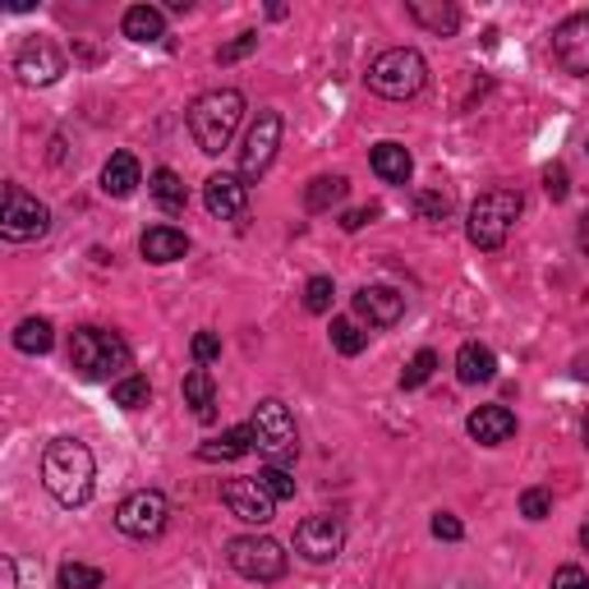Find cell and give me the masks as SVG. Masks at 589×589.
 <instances>
[{"mask_svg":"<svg viewBox=\"0 0 589 589\" xmlns=\"http://www.w3.org/2000/svg\"><path fill=\"white\" fill-rule=\"evenodd\" d=\"M148 194H152V203H157L161 212H171V217H175V212L190 207V190H184V180H180L175 171H167V167L152 171V180H148Z\"/></svg>","mask_w":589,"mask_h":589,"instance_id":"cell-26","label":"cell"},{"mask_svg":"<svg viewBox=\"0 0 589 589\" xmlns=\"http://www.w3.org/2000/svg\"><path fill=\"white\" fill-rule=\"evenodd\" d=\"M378 203H369V207H355V212H346V217H341V230H350V235H355V230H364L373 217H378Z\"/></svg>","mask_w":589,"mask_h":589,"instance_id":"cell-41","label":"cell"},{"mask_svg":"<svg viewBox=\"0 0 589 589\" xmlns=\"http://www.w3.org/2000/svg\"><path fill=\"white\" fill-rule=\"evenodd\" d=\"M42 484L60 507H83L98 484V461L79 438H56L42 452Z\"/></svg>","mask_w":589,"mask_h":589,"instance_id":"cell-1","label":"cell"},{"mask_svg":"<svg viewBox=\"0 0 589 589\" xmlns=\"http://www.w3.org/2000/svg\"><path fill=\"white\" fill-rule=\"evenodd\" d=\"M203 203H207L212 217L235 222V217H245V207H249V184H245L240 175L222 171V175H212V180L203 184Z\"/></svg>","mask_w":589,"mask_h":589,"instance_id":"cell-15","label":"cell"},{"mask_svg":"<svg viewBox=\"0 0 589 589\" xmlns=\"http://www.w3.org/2000/svg\"><path fill=\"white\" fill-rule=\"evenodd\" d=\"M429 530H433V539H442V544H461V539H465V525L456 521L452 511H438Z\"/></svg>","mask_w":589,"mask_h":589,"instance_id":"cell-40","label":"cell"},{"mask_svg":"<svg viewBox=\"0 0 589 589\" xmlns=\"http://www.w3.org/2000/svg\"><path fill=\"white\" fill-rule=\"evenodd\" d=\"M249 429H253V446L268 456V465H291V461L299 456L295 415L281 406L276 396L258 400V406H253V419H249Z\"/></svg>","mask_w":589,"mask_h":589,"instance_id":"cell-6","label":"cell"},{"mask_svg":"<svg viewBox=\"0 0 589 589\" xmlns=\"http://www.w3.org/2000/svg\"><path fill=\"white\" fill-rule=\"evenodd\" d=\"M0 571H5V589H14V557L0 562Z\"/></svg>","mask_w":589,"mask_h":589,"instance_id":"cell-45","label":"cell"},{"mask_svg":"<svg viewBox=\"0 0 589 589\" xmlns=\"http://www.w3.org/2000/svg\"><path fill=\"white\" fill-rule=\"evenodd\" d=\"M415 212H419V222H446V217H452V199H446L442 190H419L415 194Z\"/></svg>","mask_w":589,"mask_h":589,"instance_id":"cell-33","label":"cell"},{"mask_svg":"<svg viewBox=\"0 0 589 589\" xmlns=\"http://www.w3.org/2000/svg\"><path fill=\"white\" fill-rule=\"evenodd\" d=\"M184 406L194 410L199 423H212V419H217V383H212V373H207L203 364L184 373Z\"/></svg>","mask_w":589,"mask_h":589,"instance_id":"cell-21","label":"cell"},{"mask_svg":"<svg viewBox=\"0 0 589 589\" xmlns=\"http://www.w3.org/2000/svg\"><path fill=\"white\" fill-rule=\"evenodd\" d=\"M138 184H144V175H138V157L134 152H115L102 167V194L106 199H129Z\"/></svg>","mask_w":589,"mask_h":589,"instance_id":"cell-22","label":"cell"},{"mask_svg":"<svg viewBox=\"0 0 589 589\" xmlns=\"http://www.w3.org/2000/svg\"><path fill=\"white\" fill-rule=\"evenodd\" d=\"M249 452H253V429L249 423H235V429H226L217 442L199 446V461H240Z\"/></svg>","mask_w":589,"mask_h":589,"instance_id":"cell-24","label":"cell"},{"mask_svg":"<svg viewBox=\"0 0 589 589\" xmlns=\"http://www.w3.org/2000/svg\"><path fill=\"white\" fill-rule=\"evenodd\" d=\"M258 484H263L276 502H291L295 498V479H291L286 465H263V469H258Z\"/></svg>","mask_w":589,"mask_h":589,"instance_id":"cell-32","label":"cell"},{"mask_svg":"<svg viewBox=\"0 0 589 589\" xmlns=\"http://www.w3.org/2000/svg\"><path fill=\"white\" fill-rule=\"evenodd\" d=\"M521 212H525V194L521 190H507V184H498V190H484L475 199V207H469V222H465L469 245L488 249V253L502 249Z\"/></svg>","mask_w":589,"mask_h":589,"instance_id":"cell-4","label":"cell"},{"mask_svg":"<svg viewBox=\"0 0 589 589\" xmlns=\"http://www.w3.org/2000/svg\"><path fill=\"white\" fill-rule=\"evenodd\" d=\"M332 276H309V286H304V309L309 314H332Z\"/></svg>","mask_w":589,"mask_h":589,"instance_id":"cell-35","label":"cell"},{"mask_svg":"<svg viewBox=\"0 0 589 589\" xmlns=\"http://www.w3.org/2000/svg\"><path fill=\"white\" fill-rule=\"evenodd\" d=\"M111 400L121 410H144L148 400H152V383L144 378V373H129V378H121V383L111 387Z\"/></svg>","mask_w":589,"mask_h":589,"instance_id":"cell-29","label":"cell"},{"mask_svg":"<svg viewBox=\"0 0 589 589\" xmlns=\"http://www.w3.org/2000/svg\"><path fill=\"white\" fill-rule=\"evenodd\" d=\"M167 516H171L167 492L138 488V492H129L121 507H115V530H121L125 539H157L161 530H167Z\"/></svg>","mask_w":589,"mask_h":589,"instance_id":"cell-9","label":"cell"},{"mask_svg":"<svg viewBox=\"0 0 589 589\" xmlns=\"http://www.w3.org/2000/svg\"><path fill=\"white\" fill-rule=\"evenodd\" d=\"M423 83H429V60H423L415 46H392V52H383L378 60L369 65V88L378 92V98H387V102L419 98Z\"/></svg>","mask_w":589,"mask_h":589,"instance_id":"cell-5","label":"cell"},{"mask_svg":"<svg viewBox=\"0 0 589 589\" xmlns=\"http://www.w3.org/2000/svg\"><path fill=\"white\" fill-rule=\"evenodd\" d=\"M222 502H226V511L235 516V521H245V525H268L272 507H276V498L258 484V475L253 479H226L222 484Z\"/></svg>","mask_w":589,"mask_h":589,"instance_id":"cell-13","label":"cell"},{"mask_svg":"<svg viewBox=\"0 0 589 589\" xmlns=\"http://www.w3.org/2000/svg\"><path fill=\"white\" fill-rule=\"evenodd\" d=\"M240 121H245V92L240 88H212L190 106V134H194L199 152H207V157H222L230 148Z\"/></svg>","mask_w":589,"mask_h":589,"instance_id":"cell-3","label":"cell"},{"mask_svg":"<svg viewBox=\"0 0 589 589\" xmlns=\"http://www.w3.org/2000/svg\"><path fill=\"white\" fill-rule=\"evenodd\" d=\"M580 544H585V548H589V525H585V530H580Z\"/></svg>","mask_w":589,"mask_h":589,"instance_id":"cell-47","label":"cell"},{"mask_svg":"<svg viewBox=\"0 0 589 589\" xmlns=\"http://www.w3.org/2000/svg\"><path fill=\"white\" fill-rule=\"evenodd\" d=\"M369 167H373V175L378 180H387V184H406L410 180V171H415V157H410V148L406 144H378L369 152Z\"/></svg>","mask_w":589,"mask_h":589,"instance_id":"cell-20","label":"cell"},{"mask_svg":"<svg viewBox=\"0 0 589 589\" xmlns=\"http://www.w3.org/2000/svg\"><path fill=\"white\" fill-rule=\"evenodd\" d=\"M253 52H258V33H240L235 42L217 46V65H235V60H245V56H253Z\"/></svg>","mask_w":589,"mask_h":589,"instance_id":"cell-38","label":"cell"},{"mask_svg":"<svg viewBox=\"0 0 589 589\" xmlns=\"http://www.w3.org/2000/svg\"><path fill=\"white\" fill-rule=\"evenodd\" d=\"M52 346H56L52 318H23V322L14 327V350H23V355H46Z\"/></svg>","mask_w":589,"mask_h":589,"instance_id":"cell-27","label":"cell"},{"mask_svg":"<svg viewBox=\"0 0 589 589\" xmlns=\"http://www.w3.org/2000/svg\"><path fill=\"white\" fill-rule=\"evenodd\" d=\"M332 346L341 350L346 360H355L360 350L369 346V332H364V327H360L355 318H332Z\"/></svg>","mask_w":589,"mask_h":589,"instance_id":"cell-31","label":"cell"},{"mask_svg":"<svg viewBox=\"0 0 589 589\" xmlns=\"http://www.w3.org/2000/svg\"><path fill=\"white\" fill-rule=\"evenodd\" d=\"M433 369H438V355H433V350H419V355H415L406 369H400V387H406V392L423 387V383L433 378Z\"/></svg>","mask_w":589,"mask_h":589,"instance_id":"cell-34","label":"cell"},{"mask_svg":"<svg viewBox=\"0 0 589 589\" xmlns=\"http://www.w3.org/2000/svg\"><path fill=\"white\" fill-rule=\"evenodd\" d=\"M102 585H106L102 567H88V562H65L56 571V589H102Z\"/></svg>","mask_w":589,"mask_h":589,"instance_id":"cell-30","label":"cell"},{"mask_svg":"<svg viewBox=\"0 0 589 589\" xmlns=\"http://www.w3.org/2000/svg\"><path fill=\"white\" fill-rule=\"evenodd\" d=\"M14 75H19L23 83H33V88L56 83V79L65 75V56H60V46H56V42H46V37L23 42V46H19V56H14Z\"/></svg>","mask_w":589,"mask_h":589,"instance_id":"cell-14","label":"cell"},{"mask_svg":"<svg viewBox=\"0 0 589 589\" xmlns=\"http://www.w3.org/2000/svg\"><path fill=\"white\" fill-rule=\"evenodd\" d=\"M406 14L415 23H423L429 33H438V37H452L461 29V10L456 5H442V0H438V5H429V0H410Z\"/></svg>","mask_w":589,"mask_h":589,"instance_id":"cell-25","label":"cell"},{"mask_svg":"<svg viewBox=\"0 0 589 589\" xmlns=\"http://www.w3.org/2000/svg\"><path fill=\"white\" fill-rule=\"evenodd\" d=\"M544 194H548L553 203H567V194H571V180H567V167H562V161H553V167H544Z\"/></svg>","mask_w":589,"mask_h":589,"instance_id":"cell-39","label":"cell"},{"mask_svg":"<svg viewBox=\"0 0 589 589\" xmlns=\"http://www.w3.org/2000/svg\"><path fill=\"white\" fill-rule=\"evenodd\" d=\"M281 134H286V121H281V111H258L253 125L245 134V148H240V180L245 184H258L268 175V167L276 161V148H281Z\"/></svg>","mask_w":589,"mask_h":589,"instance_id":"cell-8","label":"cell"},{"mask_svg":"<svg viewBox=\"0 0 589 589\" xmlns=\"http://www.w3.org/2000/svg\"><path fill=\"white\" fill-rule=\"evenodd\" d=\"M521 516L525 521H548L553 516V492L548 488H525L521 492Z\"/></svg>","mask_w":589,"mask_h":589,"instance_id":"cell-36","label":"cell"},{"mask_svg":"<svg viewBox=\"0 0 589 589\" xmlns=\"http://www.w3.org/2000/svg\"><path fill=\"white\" fill-rule=\"evenodd\" d=\"M226 562L235 571H240L245 580H258V585H272L286 576V548L276 544V539L268 534H240V539H230L226 544Z\"/></svg>","mask_w":589,"mask_h":589,"instance_id":"cell-7","label":"cell"},{"mask_svg":"<svg viewBox=\"0 0 589 589\" xmlns=\"http://www.w3.org/2000/svg\"><path fill=\"white\" fill-rule=\"evenodd\" d=\"M456 378H461L465 387L492 383V378H498V355H492L488 346H479V341H465L461 355H456Z\"/></svg>","mask_w":589,"mask_h":589,"instance_id":"cell-19","label":"cell"},{"mask_svg":"<svg viewBox=\"0 0 589 589\" xmlns=\"http://www.w3.org/2000/svg\"><path fill=\"white\" fill-rule=\"evenodd\" d=\"M190 355H194V364H212V360H222V337L217 332H207V327H203V332H194V341H190Z\"/></svg>","mask_w":589,"mask_h":589,"instance_id":"cell-37","label":"cell"},{"mask_svg":"<svg viewBox=\"0 0 589 589\" xmlns=\"http://www.w3.org/2000/svg\"><path fill=\"white\" fill-rule=\"evenodd\" d=\"M580 438H585V446H589V415L580 419Z\"/></svg>","mask_w":589,"mask_h":589,"instance_id":"cell-46","label":"cell"},{"mask_svg":"<svg viewBox=\"0 0 589 589\" xmlns=\"http://www.w3.org/2000/svg\"><path fill=\"white\" fill-rule=\"evenodd\" d=\"M134 364V350L121 332H111V327H79L75 337H69V369L79 373L83 383H121L129 378Z\"/></svg>","mask_w":589,"mask_h":589,"instance_id":"cell-2","label":"cell"},{"mask_svg":"<svg viewBox=\"0 0 589 589\" xmlns=\"http://www.w3.org/2000/svg\"><path fill=\"white\" fill-rule=\"evenodd\" d=\"M580 253L589 258V212H585V217H580Z\"/></svg>","mask_w":589,"mask_h":589,"instance_id":"cell-43","label":"cell"},{"mask_svg":"<svg viewBox=\"0 0 589 589\" xmlns=\"http://www.w3.org/2000/svg\"><path fill=\"white\" fill-rule=\"evenodd\" d=\"M346 548V525L337 521V516H309V521H299L295 530V553L304 562H314V567H322V562H337Z\"/></svg>","mask_w":589,"mask_h":589,"instance_id":"cell-11","label":"cell"},{"mask_svg":"<svg viewBox=\"0 0 589 589\" xmlns=\"http://www.w3.org/2000/svg\"><path fill=\"white\" fill-rule=\"evenodd\" d=\"M346 190H350L346 175H318V180H309V190H304V207L327 212V207H337L346 199Z\"/></svg>","mask_w":589,"mask_h":589,"instance_id":"cell-28","label":"cell"},{"mask_svg":"<svg viewBox=\"0 0 589 589\" xmlns=\"http://www.w3.org/2000/svg\"><path fill=\"white\" fill-rule=\"evenodd\" d=\"M355 314L369 327H396L406 318V295L392 286H364V291H355Z\"/></svg>","mask_w":589,"mask_h":589,"instance_id":"cell-16","label":"cell"},{"mask_svg":"<svg viewBox=\"0 0 589 589\" xmlns=\"http://www.w3.org/2000/svg\"><path fill=\"white\" fill-rule=\"evenodd\" d=\"M465 433L479 446H502V442L516 438V415L507 406H479V410H469Z\"/></svg>","mask_w":589,"mask_h":589,"instance_id":"cell-17","label":"cell"},{"mask_svg":"<svg viewBox=\"0 0 589 589\" xmlns=\"http://www.w3.org/2000/svg\"><path fill=\"white\" fill-rule=\"evenodd\" d=\"M571 373H576V378H580V383H589V355H580V360H576V369H571Z\"/></svg>","mask_w":589,"mask_h":589,"instance_id":"cell-44","label":"cell"},{"mask_svg":"<svg viewBox=\"0 0 589 589\" xmlns=\"http://www.w3.org/2000/svg\"><path fill=\"white\" fill-rule=\"evenodd\" d=\"M553 60L567 69V75L585 79L589 75V14H567L553 29Z\"/></svg>","mask_w":589,"mask_h":589,"instance_id":"cell-12","label":"cell"},{"mask_svg":"<svg viewBox=\"0 0 589 589\" xmlns=\"http://www.w3.org/2000/svg\"><path fill=\"white\" fill-rule=\"evenodd\" d=\"M52 230V212L46 203H37L33 194H23L19 184H5V207H0V235L10 245H29V240H42Z\"/></svg>","mask_w":589,"mask_h":589,"instance_id":"cell-10","label":"cell"},{"mask_svg":"<svg viewBox=\"0 0 589 589\" xmlns=\"http://www.w3.org/2000/svg\"><path fill=\"white\" fill-rule=\"evenodd\" d=\"M138 253H144L148 263H180V258L190 253V235L180 226H152V230H144V240H138Z\"/></svg>","mask_w":589,"mask_h":589,"instance_id":"cell-18","label":"cell"},{"mask_svg":"<svg viewBox=\"0 0 589 589\" xmlns=\"http://www.w3.org/2000/svg\"><path fill=\"white\" fill-rule=\"evenodd\" d=\"M121 33L129 42H161L167 37V14L157 5H129L125 19H121Z\"/></svg>","mask_w":589,"mask_h":589,"instance_id":"cell-23","label":"cell"},{"mask_svg":"<svg viewBox=\"0 0 589 589\" xmlns=\"http://www.w3.org/2000/svg\"><path fill=\"white\" fill-rule=\"evenodd\" d=\"M553 589H589V576L580 567H557L553 571Z\"/></svg>","mask_w":589,"mask_h":589,"instance_id":"cell-42","label":"cell"}]
</instances>
